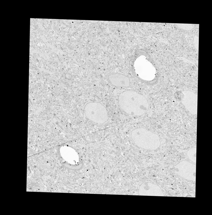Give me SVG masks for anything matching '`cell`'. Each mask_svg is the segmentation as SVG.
<instances>
[{"mask_svg":"<svg viewBox=\"0 0 212 215\" xmlns=\"http://www.w3.org/2000/svg\"><path fill=\"white\" fill-rule=\"evenodd\" d=\"M196 148H192L189 149L187 152L188 159L193 162L196 163Z\"/></svg>","mask_w":212,"mask_h":215,"instance_id":"cell-2","label":"cell"},{"mask_svg":"<svg viewBox=\"0 0 212 215\" xmlns=\"http://www.w3.org/2000/svg\"><path fill=\"white\" fill-rule=\"evenodd\" d=\"M174 167L176 173L180 175L182 174L196 176V165L187 161H182Z\"/></svg>","mask_w":212,"mask_h":215,"instance_id":"cell-1","label":"cell"},{"mask_svg":"<svg viewBox=\"0 0 212 215\" xmlns=\"http://www.w3.org/2000/svg\"><path fill=\"white\" fill-rule=\"evenodd\" d=\"M179 28L187 31L192 30L196 26V25L194 24L176 23Z\"/></svg>","mask_w":212,"mask_h":215,"instance_id":"cell-3","label":"cell"}]
</instances>
